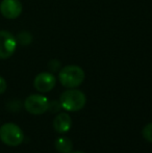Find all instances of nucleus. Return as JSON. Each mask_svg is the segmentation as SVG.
Wrapping results in <instances>:
<instances>
[{
	"mask_svg": "<svg viewBox=\"0 0 152 153\" xmlns=\"http://www.w3.org/2000/svg\"><path fill=\"white\" fill-rule=\"evenodd\" d=\"M85 71L79 66L70 65L62 68L59 72V80L67 89H75L85 80Z\"/></svg>",
	"mask_w": 152,
	"mask_h": 153,
	"instance_id": "1",
	"label": "nucleus"
},
{
	"mask_svg": "<svg viewBox=\"0 0 152 153\" xmlns=\"http://www.w3.org/2000/svg\"><path fill=\"white\" fill-rule=\"evenodd\" d=\"M87 97L77 89H68L59 96V104L67 111H77L85 107Z\"/></svg>",
	"mask_w": 152,
	"mask_h": 153,
	"instance_id": "2",
	"label": "nucleus"
},
{
	"mask_svg": "<svg viewBox=\"0 0 152 153\" xmlns=\"http://www.w3.org/2000/svg\"><path fill=\"white\" fill-rule=\"evenodd\" d=\"M0 140L10 147H16L24 141V133L15 123H5L0 127Z\"/></svg>",
	"mask_w": 152,
	"mask_h": 153,
	"instance_id": "3",
	"label": "nucleus"
},
{
	"mask_svg": "<svg viewBox=\"0 0 152 153\" xmlns=\"http://www.w3.org/2000/svg\"><path fill=\"white\" fill-rule=\"evenodd\" d=\"M24 107L31 115H43L48 111L49 100L47 97L40 94L29 95L24 101Z\"/></svg>",
	"mask_w": 152,
	"mask_h": 153,
	"instance_id": "4",
	"label": "nucleus"
},
{
	"mask_svg": "<svg viewBox=\"0 0 152 153\" xmlns=\"http://www.w3.org/2000/svg\"><path fill=\"white\" fill-rule=\"evenodd\" d=\"M17 48V40L10 31L0 30V59L10 57Z\"/></svg>",
	"mask_w": 152,
	"mask_h": 153,
	"instance_id": "5",
	"label": "nucleus"
},
{
	"mask_svg": "<svg viewBox=\"0 0 152 153\" xmlns=\"http://www.w3.org/2000/svg\"><path fill=\"white\" fill-rule=\"evenodd\" d=\"M56 79L52 73L41 72L33 80V87L40 93H48L55 87Z\"/></svg>",
	"mask_w": 152,
	"mask_h": 153,
	"instance_id": "6",
	"label": "nucleus"
},
{
	"mask_svg": "<svg viewBox=\"0 0 152 153\" xmlns=\"http://www.w3.org/2000/svg\"><path fill=\"white\" fill-rule=\"evenodd\" d=\"M0 12L6 19H16L22 13V3L19 0H2Z\"/></svg>",
	"mask_w": 152,
	"mask_h": 153,
	"instance_id": "7",
	"label": "nucleus"
},
{
	"mask_svg": "<svg viewBox=\"0 0 152 153\" xmlns=\"http://www.w3.org/2000/svg\"><path fill=\"white\" fill-rule=\"evenodd\" d=\"M53 127L59 133H66L72 127V118L67 113H59L53 120Z\"/></svg>",
	"mask_w": 152,
	"mask_h": 153,
	"instance_id": "8",
	"label": "nucleus"
},
{
	"mask_svg": "<svg viewBox=\"0 0 152 153\" xmlns=\"http://www.w3.org/2000/svg\"><path fill=\"white\" fill-rule=\"evenodd\" d=\"M55 149L59 153H70L73 148V143L67 137H59L54 142Z\"/></svg>",
	"mask_w": 152,
	"mask_h": 153,
	"instance_id": "9",
	"label": "nucleus"
},
{
	"mask_svg": "<svg viewBox=\"0 0 152 153\" xmlns=\"http://www.w3.org/2000/svg\"><path fill=\"white\" fill-rule=\"evenodd\" d=\"M31 40H33V38H31L30 33L27 31H22L18 34V41H19V43H21L22 45L30 44Z\"/></svg>",
	"mask_w": 152,
	"mask_h": 153,
	"instance_id": "10",
	"label": "nucleus"
},
{
	"mask_svg": "<svg viewBox=\"0 0 152 153\" xmlns=\"http://www.w3.org/2000/svg\"><path fill=\"white\" fill-rule=\"evenodd\" d=\"M142 134H143V137H144L146 141L152 143V122L148 123V124L143 128Z\"/></svg>",
	"mask_w": 152,
	"mask_h": 153,
	"instance_id": "11",
	"label": "nucleus"
},
{
	"mask_svg": "<svg viewBox=\"0 0 152 153\" xmlns=\"http://www.w3.org/2000/svg\"><path fill=\"white\" fill-rule=\"evenodd\" d=\"M7 89V83H6L5 79L2 76H0V94H3Z\"/></svg>",
	"mask_w": 152,
	"mask_h": 153,
	"instance_id": "12",
	"label": "nucleus"
},
{
	"mask_svg": "<svg viewBox=\"0 0 152 153\" xmlns=\"http://www.w3.org/2000/svg\"><path fill=\"white\" fill-rule=\"evenodd\" d=\"M59 62L56 61V59H53V61H51L50 62H49V69H50L51 71H56L57 69H59Z\"/></svg>",
	"mask_w": 152,
	"mask_h": 153,
	"instance_id": "13",
	"label": "nucleus"
},
{
	"mask_svg": "<svg viewBox=\"0 0 152 153\" xmlns=\"http://www.w3.org/2000/svg\"><path fill=\"white\" fill-rule=\"evenodd\" d=\"M70 153H85V152H83V151H74V152H70Z\"/></svg>",
	"mask_w": 152,
	"mask_h": 153,
	"instance_id": "14",
	"label": "nucleus"
}]
</instances>
